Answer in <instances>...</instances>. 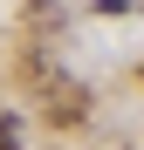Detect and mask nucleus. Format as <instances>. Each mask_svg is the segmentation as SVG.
Masks as SVG:
<instances>
[{
  "label": "nucleus",
  "instance_id": "obj_2",
  "mask_svg": "<svg viewBox=\"0 0 144 150\" xmlns=\"http://www.w3.org/2000/svg\"><path fill=\"white\" fill-rule=\"evenodd\" d=\"M0 150H14V123H0Z\"/></svg>",
  "mask_w": 144,
  "mask_h": 150
},
{
  "label": "nucleus",
  "instance_id": "obj_1",
  "mask_svg": "<svg viewBox=\"0 0 144 150\" xmlns=\"http://www.w3.org/2000/svg\"><path fill=\"white\" fill-rule=\"evenodd\" d=\"M89 103H82V89L76 82H62V89H48V123H76Z\"/></svg>",
  "mask_w": 144,
  "mask_h": 150
}]
</instances>
